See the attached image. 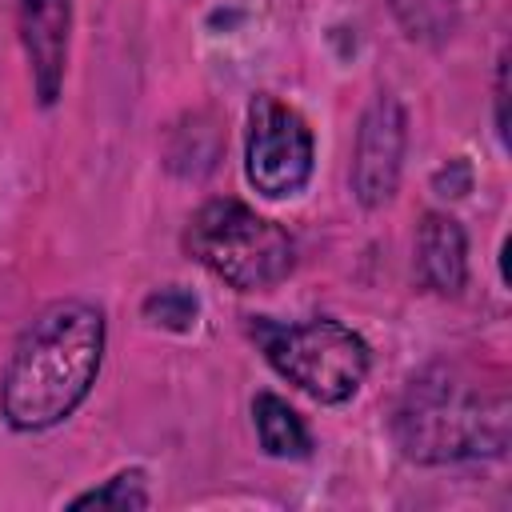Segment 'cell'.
<instances>
[{
	"label": "cell",
	"instance_id": "7",
	"mask_svg": "<svg viewBox=\"0 0 512 512\" xmlns=\"http://www.w3.org/2000/svg\"><path fill=\"white\" fill-rule=\"evenodd\" d=\"M20 36L32 64L36 100L44 108L56 104L68 72V40H72V0H20Z\"/></svg>",
	"mask_w": 512,
	"mask_h": 512
},
{
	"label": "cell",
	"instance_id": "3",
	"mask_svg": "<svg viewBox=\"0 0 512 512\" xmlns=\"http://www.w3.org/2000/svg\"><path fill=\"white\" fill-rule=\"evenodd\" d=\"M184 248L204 272H212L236 292L276 288L296 268L292 236L276 220L260 216L256 208L232 196L208 200L192 212L184 228Z\"/></svg>",
	"mask_w": 512,
	"mask_h": 512
},
{
	"label": "cell",
	"instance_id": "12",
	"mask_svg": "<svg viewBox=\"0 0 512 512\" xmlns=\"http://www.w3.org/2000/svg\"><path fill=\"white\" fill-rule=\"evenodd\" d=\"M508 56H500V68H496V136H500V144H508V112H504V104H508Z\"/></svg>",
	"mask_w": 512,
	"mask_h": 512
},
{
	"label": "cell",
	"instance_id": "2",
	"mask_svg": "<svg viewBox=\"0 0 512 512\" xmlns=\"http://www.w3.org/2000/svg\"><path fill=\"white\" fill-rule=\"evenodd\" d=\"M508 424L504 384H480L456 364H428L396 400L392 440L412 464H456L504 456Z\"/></svg>",
	"mask_w": 512,
	"mask_h": 512
},
{
	"label": "cell",
	"instance_id": "6",
	"mask_svg": "<svg viewBox=\"0 0 512 512\" xmlns=\"http://www.w3.org/2000/svg\"><path fill=\"white\" fill-rule=\"evenodd\" d=\"M408 144V116L396 96L380 92L356 128L352 144V192L364 208H384L396 196Z\"/></svg>",
	"mask_w": 512,
	"mask_h": 512
},
{
	"label": "cell",
	"instance_id": "11",
	"mask_svg": "<svg viewBox=\"0 0 512 512\" xmlns=\"http://www.w3.org/2000/svg\"><path fill=\"white\" fill-rule=\"evenodd\" d=\"M196 296L180 284H168V288H156L148 300H144V320H152L156 328H172V332H184L196 324Z\"/></svg>",
	"mask_w": 512,
	"mask_h": 512
},
{
	"label": "cell",
	"instance_id": "5",
	"mask_svg": "<svg viewBox=\"0 0 512 512\" xmlns=\"http://www.w3.org/2000/svg\"><path fill=\"white\" fill-rule=\"evenodd\" d=\"M316 144L304 116L276 96H256L248 104L244 132V176L264 200H288L312 180Z\"/></svg>",
	"mask_w": 512,
	"mask_h": 512
},
{
	"label": "cell",
	"instance_id": "8",
	"mask_svg": "<svg viewBox=\"0 0 512 512\" xmlns=\"http://www.w3.org/2000/svg\"><path fill=\"white\" fill-rule=\"evenodd\" d=\"M416 272L436 296H460L468 284V236L448 212H424L416 228Z\"/></svg>",
	"mask_w": 512,
	"mask_h": 512
},
{
	"label": "cell",
	"instance_id": "10",
	"mask_svg": "<svg viewBox=\"0 0 512 512\" xmlns=\"http://www.w3.org/2000/svg\"><path fill=\"white\" fill-rule=\"evenodd\" d=\"M152 496H148V480L140 468H128V472H116L112 480H104L100 488H88L72 500V508H148Z\"/></svg>",
	"mask_w": 512,
	"mask_h": 512
},
{
	"label": "cell",
	"instance_id": "1",
	"mask_svg": "<svg viewBox=\"0 0 512 512\" xmlns=\"http://www.w3.org/2000/svg\"><path fill=\"white\" fill-rule=\"evenodd\" d=\"M104 364V312L88 300L44 304L12 344L0 376V416L12 432L64 424Z\"/></svg>",
	"mask_w": 512,
	"mask_h": 512
},
{
	"label": "cell",
	"instance_id": "9",
	"mask_svg": "<svg viewBox=\"0 0 512 512\" xmlns=\"http://www.w3.org/2000/svg\"><path fill=\"white\" fill-rule=\"evenodd\" d=\"M252 424H256V440L272 460H304L312 452V436L304 428V420L296 416V408L288 400H280L276 392H260L252 400Z\"/></svg>",
	"mask_w": 512,
	"mask_h": 512
},
{
	"label": "cell",
	"instance_id": "4",
	"mask_svg": "<svg viewBox=\"0 0 512 512\" xmlns=\"http://www.w3.org/2000/svg\"><path fill=\"white\" fill-rule=\"evenodd\" d=\"M252 332L264 348V360L276 368V376H284L292 388H300L316 404H344L368 380L372 352L364 336L332 316H312L300 324L260 320Z\"/></svg>",
	"mask_w": 512,
	"mask_h": 512
}]
</instances>
